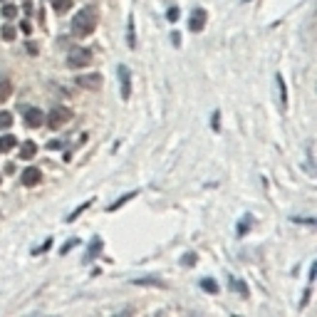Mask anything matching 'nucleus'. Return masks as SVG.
Returning <instances> with one entry per match:
<instances>
[{"label":"nucleus","mask_w":317,"mask_h":317,"mask_svg":"<svg viewBox=\"0 0 317 317\" xmlns=\"http://www.w3.org/2000/svg\"><path fill=\"white\" fill-rule=\"evenodd\" d=\"M97 23H99V10L97 5H87L82 8L75 17H72V35L75 37H87L97 30Z\"/></svg>","instance_id":"obj_1"},{"label":"nucleus","mask_w":317,"mask_h":317,"mask_svg":"<svg viewBox=\"0 0 317 317\" xmlns=\"http://www.w3.org/2000/svg\"><path fill=\"white\" fill-rule=\"evenodd\" d=\"M70 119H72V112H70L67 107H55V109L45 117V124L50 126V129L57 132V129H62V126H65Z\"/></svg>","instance_id":"obj_2"},{"label":"nucleus","mask_w":317,"mask_h":317,"mask_svg":"<svg viewBox=\"0 0 317 317\" xmlns=\"http://www.w3.org/2000/svg\"><path fill=\"white\" fill-rule=\"evenodd\" d=\"M90 62H92V50H87V47H72L70 55H67V65H70L72 70L87 67Z\"/></svg>","instance_id":"obj_3"},{"label":"nucleus","mask_w":317,"mask_h":317,"mask_svg":"<svg viewBox=\"0 0 317 317\" xmlns=\"http://www.w3.org/2000/svg\"><path fill=\"white\" fill-rule=\"evenodd\" d=\"M117 77H119V87H121V99H129L132 97V72H129V67L119 65Z\"/></svg>","instance_id":"obj_4"},{"label":"nucleus","mask_w":317,"mask_h":317,"mask_svg":"<svg viewBox=\"0 0 317 317\" xmlns=\"http://www.w3.org/2000/svg\"><path fill=\"white\" fill-rule=\"evenodd\" d=\"M75 84H77V87H82V90L97 92V90L102 87V75H99V72H94V75H79V77L75 79Z\"/></svg>","instance_id":"obj_5"},{"label":"nucleus","mask_w":317,"mask_h":317,"mask_svg":"<svg viewBox=\"0 0 317 317\" xmlns=\"http://www.w3.org/2000/svg\"><path fill=\"white\" fill-rule=\"evenodd\" d=\"M206 17H208V13H206L203 8L191 10V20H188V28H191V32H201V30L206 28Z\"/></svg>","instance_id":"obj_6"},{"label":"nucleus","mask_w":317,"mask_h":317,"mask_svg":"<svg viewBox=\"0 0 317 317\" xmlns=\"http://www.w3.org/2000/svg\"><path fill=\"white\" fill-rule=\"evenodd\" d=\"M40 179H42V174H40V168H37V166H28L25 171L20 174V181H23V186H28V188L37 186Z\"/></svg>","instance_id":"obj_7"},{"label":"nucleus","mask_w":317,"mask_h":317,"mask_svg":"<svg viewBox=\"0 0 317 317\" xmlns=\"http://www.w3.org/2000/svg\"><path fill=\"white\" fill-rule=\"evenodd\" d=\"M25 124L30 126V129H37V126L45 124V114H42V109H37V107L25 109Z\"/></svg>","instance_id":"obj_8"},{"label":"nucleus","mask_w":317,"mask_h":317,"mask_svg":"<svg viewBox=\"0 0 317 317\" xmlns=\"http://www.w3.org/2000/svg\"><path fill=\"white\" fill-rule=\"evenodd\" d=\"M102 248H104V241L97 236V238H92V243H90V248H87V253H84V263H92L94 258H97V253H102Z\"/></svg>","instance_id":"obj_9"},{"label":"nucleus","mask_w":317,"mask_h":317,"mask_svg":"<svg viewBox=\"0 0 317 317\" xmlns=\"http://www.w3.org/2000/svg\"><path fill=\"white\" fill-rule=\"evenodd\" d=\"M275 90H278V102H280V109H287V90H285V79L280 75H275Z\"/></svg>","instance_id":"obj_10"},{"label":"nucleus","mask_w":317,"mask_h":317,"mask_svg":"<svg viewBox=\"0 0 317 317\" xmlns=\"http://www.w3.org/2000/svg\"><path fill=\"white\" fill-rule=\"evenodd\" d=\"M35 154H37V144L35 141H23L20 144V159L23 161H30V159H35Z\"/></svg>","instance_id":"obj_11"},{"label":"nucleus","mask_w":317,"mask_h":317,"mask_svg":"<svg viewBox=\"0 0 317 317\" xmlns=\"http://www.w3.org/2000/svg\"><path fill=\"white\" fill-rule=\"evenodd\" d=\"M15 146H17V139H15L13 134H3V136H0V154L13 151Z\"/></svg>","instance_id":"obj_12"},{"label":"nucleus","mask_w":317,"mask_h":317,"mask_svg":"<svg viewBox=\"0 0 317 317\" xmlns=\"http://www.w3.org/2000/svg\"><path fill=\"white\" fill-rule=\"evenodd\" d=\"M134 196H139V191H129V194H124V196H119V198H117L114 203H109V206H107V211H109V213H114V211H117V208H121V206H124L126 201H132Z\"/></svg>","instance_id":"obj_13"},{"label":"nucleus","mask_w":317,"mask_h":317,"mask_svg":"<svg viewBox=\"0 0 317 317\" xmlns=\"http://www.w3.org/2000/svg\"><path fill=\"white\" fill-rule=\"evenodd\" d=\"M132 283H134V285H154V287H166V283H164V280H159L156 275H146V278H134Z\"/></svg>","instance_id":"obj_14"},{"label":"nucleus","mask_w":317,"mask_h":317,"mask_svg":"<svg viewBox=\"0 0 317 317\" xmlns=\"http://www.w3.org/2000/svg\"><path fill=\"white\" fill-rule=\"evenodd\" d=\"M228 285H230V290H233V292H241V298H248V287H245L243 280H236V278L228 275Z\"/></svg>","instance_id":"obj_15"},{"label":"nucleus","mask_w":317,"mask_h":317,"mask_svg":"<svg viewBox=\"0 0 317 317\" xmlns=\"http://www.w3.org/2000/svg\"><path fill=\"white\" fill-rule=\"evenodd\" d=\"M126 40H129V47L134 50L136 47V32H134V17L129 15V20H126Z\"/></svg>","instance_id":"obj_16"},{"label":"nucleus","mask_w":317,"mask_h":317,"mask_svg":"<svg viewBox=\"0 0 317 317\" xmlns=\"http://www.w3.org/2000/svg\"><path fill=\"white\" fill-rule=\"evenodd\" d=\"M70 8H72V0H52V10L57 15H65Z\"/></svg>","instance_id":"obj_17"},{"label":"nucleus","mask_w":317,"mask_h":317,"mask_svg":"<svg viewBox=\"0 0 317 317\" xmlns=\"http://www.w3.org/2000/svg\"><path fill=\"white\" fill-rule=\"evenodd\" d=\"M10 92H13V82L10 79H0V104L10 97Z\"/></svg>","instance_id":"obj_18"},{"label":"nucleus","mask_w":317,"mask_h":317,"mask_svg":"<svg viewBox=\"0 0 317 317\" xmlns=\"http://www.w3.org/2000/svg\"><path fill=\"white\" fill-rule=\"evenodd\" d=\"M90 206H92V198H87V201H84V203H82L79 208H75V211H72V213L67 216V221H70V223H72V221H77V218H79V216L84 213V211H87V208H90Z\"/></svg>","instance_id":"obj_19"},{"label":"nucleus","mask_w":317,"mask_h":317,"mask_svg":"<svg viewBox=\"0 0 317 317\" xmlns=\"http://www.w3.org/2000/svg\"><path fill=\"white\" fill-rule=\"evenodd\" d=\"M250 226H253V216H250V213H245V216H243V221H241V226L236 228V230H238V236H245L248 230H250Z\"/></svg>","instance_id":"obj_20"},{"label":"nucleus","mask_w":317,"mask_h":317,"mask_svg":"<svg viewBox=\"0 0 317 317\" xmlns=\"http://www.w3.org/2000/svg\"><path fill=\"white\" fill-rule=\"evenodd\" d=\"M201 287H203L206 292H211V295L218 292V283H216L213 278H203V280H201Z\"/></svg>","instance_id":"obj_21"},{"label":"nucleus","mask_w":317,"mask_h":317,"mask_svg":"<svg viewBox=\"0 0 317 317\" xmlns=\"http://www.w3.org/2000/svg\"><path fill=\"white\" fill-rule=\"evenodd\" d=\"M3 17H5V20H15V17H17V8L10 5V3H5V5H3Z\"/></svg>","instance_id":"obj_22"},{"label":"nucleus","mask_w":317,"mask_h":317,"mask_svg":"<svg viewBox=\"0 0 317 317\" xmlns=\"http://www.w3.org/2000/svg\"><path fill=\"white\" fill-rule=\"evenodd\" d=\"M13 124V114L10 112H0V129H8Z\"/></svg>","instance_id":"obj_23"},{"label":"nucleus","mask_w":317,"mask_h":317,"mask_svg":"<svg viewBox=\"0 0 317 317\" xmlns=\"http://www.w3.org/2000/svg\"><path fill=\"white\" fill-rule=\"evenodd\" d=\"M0 35H3V40H15V28L13 25H3V30H0Z\"/></svg>","instance_id":"obj_24"},{"label":"nucleus","mask_w":317,"mask_h":317,"mask_svg":"<svg viewBox=\"0 0 317 317\" xmlns=\"http://www.w3.org/2000/svg\"><path fill=\"white\" fill-rule=\"evenodd\" d=\"M166 20H168V23H176V20H179V8H168L166 10Z\"/></svg>","instance_id":"obj_25"},{"label":"nucleus","mask_w":317,"mask_h":317,"mask_svg":"<svg viewBox=\"0 0 317 317\" xmlns=\"http://www.w3.org/2000/svg\"><path fill=\"white\" fill-rule=\"evenodd\" d=\"M211 126H213V132L221 129V112H213V117H211Z\"/></svg>","instance_id":"obj_26"},{"label":"nucleus","mask_w":317,"mask_h":317,"mask_svg":"<svg viewBox=\"0 0 317 317\" xmlns=\"http://www.w3.org/2000/svg\"><path fill=\"white\" fill-rule=\"evenodd\" d=\"M186 268H191L194 263H196V253H186V256H183V260H181Z\"/></svg>","instance_id":"obj_27"},{"label":"nucleus","mask_w":317,"mask_h":317,"mask_svg":"<svg viewBox=\"0 0 317 317\" xmlns=\"http://www.w3.org/2000/svg\"><path fill=\"white\" fill-rule=\"evenodd\" d=\"M77 243H79V238H75V241H70V243H67V245H65V248H62V250H60V253H62V256H65V253H70V250H72V248H75V245H77Z\"/></svg>","instance_id":"obj_28"},{"label":"nucleus","mask_w":317,"mask_h":317,"mask_svg":"<svg viewBox=\"0 0 317 317\" xmlns=\"http://www.w3.org/2000/svg\"><path fill=\"white\" fill-rule=\"evenodd\" d=\"M292 221H295V223H310V226H312V223H315V221H312V218H310V216H300V218H298V216H295V218H292Z\"/></svg>","instance_id":"obj_29"},{"label":"nucleus","mask_w":317,"mask_h":317,"mask_svg":"<svg viewBox=\"0 0 317 317\" xmlns=\"http://www.w3.org/2000/svg\"><path fill=\"white\" fill-rule=\"evenodd\" d=\"M171 40H174V45H179V42H181V35H179V32H174V35H171Z\"/></svg>","instance_id":"obj_30"},{"label":"nucleus","mask_w":317,"mask_h":317,"mask_svg":"<svg viewBox=\"0 0 317 317\" xmlns=\"http://www.w3.org/2000/svg\"><path fill=\"white\" fill-rule=\"evenodd\" d=\"M23 3H28V0H23Z\"/></svg>","instance_id":"obj_31"}]
</instances>
